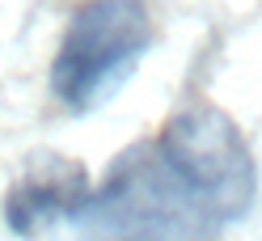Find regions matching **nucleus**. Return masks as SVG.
<instances>
[{
    "instance_id": "nucleus-2",
    "label": "nucleus",
    "mask_w": 262,
    "mask_h": 241,
    "mask_svg": "<svg viewBox=\"0 0 262 241\" xmlns=\"http://www.w3.org/2000/svg\"><path fill=\"white\" fill-rule=\"evenodd\" d=\"M157 42L148 0H85L59 34L51 98L68 115H93L119 93Z\"/></svg>"
},
{
    "instance_id": "nucleus-1",
    "label": "nucleus",
    "mask_w": 262,
    "mask_h": 241,
    "mask_svg": "<svg viewBox=\"0 0 262 241\" xmlns=\"http://www.w3.org/2000/svg\"><path fill=\"white\" fill-rule=\"evenodd\" d=\"M258 203V161L220 106L194 102L110 161L76 241H224Z\"/></svg>"
},
{
    "instance_id": "nucleus-3",
    "label": "nucleus",
    "mask_w": 262,
    "mask_h": 241,
    "mask_svg": "<svg viewBox=\"0 0 262 241\" xmlns=\"http://www.w3.org/2000/svg\"><path fill=\"white\" fill-rule=\"evenodd\" d=\"M89 169L59 152H42L5 195V224L13 237H38L42 229L76 220L89 203Z\"/></svg>"
}]
</instances>
